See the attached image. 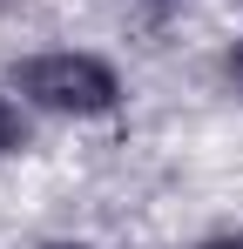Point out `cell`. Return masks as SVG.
I'll return each mask as SVG.
<instances>
[{
	"instance_id": "1",
	"label": "cell",
	"mask_w": 243,
	"mask_h": 249,
	"mask_svg": "<svg viewBox=\"0 0 243 249\" xmlns=\"http://www.w3.org/2000/svg\"><path fill=\"white\" fill-rule=\"evenodd\" d=\"M14 88L47 108V115H108L122 101V81L108 61L95 54H34V61H14Z\"/></svg>"
},
{
	"instance_id": "2",
	"label": "cell",
	"mask_w": 243,
	"mask_h": 249,
	"mask_svg": "<svg viewBox=\"0 0 243 249\" xmlns=\"http://www.w3.org/2000/svg\"><path fill=\"white\" fill-rule=\"evenodd\" d=\"M20 142H27V122H20V108H14V101L0 94V155H14Z\"/></svg>"
},
{
	"instance_id": "3",
	"label": "cell",
	"mask_w": 243,
	"mask_h": 249,
	"mask_svg": "<svg viewBox=\"0 0 243 249\" xmlns=\"http://www.w3.org/2000/svg\"><path fill=\"white\" fill-rule=\"evenodd\" d=\"M122 14H135V20H169V14H182L189 0H115Z\"/></svg>"
},
{
	"instance_id": "4",
	"label": "cell",
	"mask_w": 243,
	"mask_h": 249,
	"mask_svg": "<svg viewBox=\"0 0 243 249\" xmlns=\"http://www.w3.org/2000/svg\"><path fill=\"white\" fill-rule=\"evenodd\" d=\"M223 74H230V81H237V88H243V41H237V47H230V54H223Z\"/></svg>"
},
{
	"instance_id": "5",
	"label": "cell",
	"mask_w": 243,
	"mask_h": 249,
	"mask_svg": "<svg viewBox=\"0 0 243 249\" xmlns=\"http://www.w3.org/2000/svg\"><path fill=\"white\" fill-rule=\"evenodd\" d=\"M209 249H243V236H216V243H209Z\"/></svg>"
},
{
	"instance_id": "6",
	"label": "cell",
	"mask_w": 243,
	"mask_h": 249,
	"mask_svg": "<svg viewBox=\"0 0 243 249\" xmlns=\"http://www.w3.org/2000/svg\"><path fill=\"white\" fill-rule=\"evenodd\" d=\"M47 249H81V243H47Z\"/></svg>"
}]
</instances>
